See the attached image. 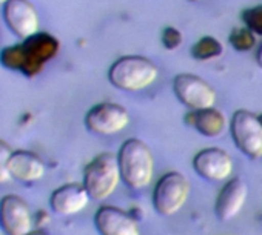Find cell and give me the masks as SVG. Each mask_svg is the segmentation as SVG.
I'll list each match as a JSON object with an SVG mask.
<instances>
[{
    "label": "cell",
    "mask_w": 262,
    "mask_h": 235,
    "mask_svg": "<svg viewBox=\"0 0 262 235\" xmlns=\"http://www.w3.org/2000/svg\"><path fill=\"white\" fill-rule=\"evenodd\" d=\"M190 195V181L181 172L164 174L153 189V206L158 214L171 217L182 209Z\"/></svg>",
    "instance_id": "obj_5"
},
{
    "label": "cell",
    "mask_w": 262,
    "mask_h": 235,
    "mask_svg": "<svg viewBox=\"0 0 262 235\" xmlns=\"http://www.w3.org/2000/svg\"><path fill=\"white\" fill-rule=\"evenodd\" d=\"M90 200L91 197L83 185L68 183L53 191L50 197V206L53 212L59 215H74L83 211Z\"/></svg>",
    "instance_id": "obj_14"
},
{
    "label": "cell",
    "mask_w": 262,
    "mask_h": 235,
    "mask_svg": "<svg viewBox=\"0 0 262 235\" xmlns=\"http://www.w3.org/2000/svg\"><path fill=\"white\" fill-rule=\"evenodd\" d=\"M241 19L250 31L262 37V4L244 10L241 14Z\"/></svg>",
    "instance_id": "obj_19"
},
{
    "label": "cell",
    "mask_w": 262,
    "mask_h": 235,
    "mask_svg": "<svg viewBox=\"0 0 262 235\" xmlns=\"http://www.w3.org/2000/svg\"><path fill=\"white\" fill-rule=\"evenodd\" d=\"M120 180L117 155H113L111 152L96 155L83 171V186L91 200L102 201L108 198L116 191Z\"/></svg>",
    "instance_id": "obj_4"
},
{
    "label": "cell",
    "mask_w": 262,
    "mask_h": 235,
    "mask_svg": "<svg viewBox=\"0 0 262 235\" xmlns=\"http://www.w3.org/2000/svg\"><path fill=\"white\" fill-rule=\"evenodd\" d=\"M247 195H248L247 183L239 177L230 178L216 197L214 212L217 218L222 221H228L234 218L242 209Z\"/></svg>",
    "instance_id": "obj_13"
},
{
    "label": "cell",
    "mask_w": 262,
    "mask_h": 235,
    "mask_svg": "<svg viewBox=\"0 0 262 235\" xmlns=\"http://www.w3.org/2000/svg\"><path fill=\"white\" fill-rule=\"evenodd\" d=\"M230 134L244 155L250 159L262 157V125L257 115L247 109L234 111L230 120Z\"/></svg>",
    "instance_id": "obj_6"
},
{
    "label": "cell",
    "mask_w": 262,
    "mask_h": 235,
    "mask_svg": "<svg viewBox=\"0 0 262 235\" xmlns=\"http://www.w3.org/2000/svg\"><path fill=\"white\" fill-rule=\"evenodd\" d=\"M7 2H8V0H0V5H2V7H4V5H5Z\"/></svg>",
    "instance_id": "obj_24"
},
{
    "label": "cell",
    "mask_w": 262,
    "mask_h": 235,
    "mask_svg": "<svg viewBox=\"0 0 262 235\" xmlns=\"http://www.w3.org/2000/svg\"><path fill=\"white\" fill-rule=\"evenodd\" d=\"M161 40H162V45L165 46V49H168V51H176V49L181 48V45L184 43V34H182L181 30L176 28V27H165V28L162 30Z\"/></svg>",
    "instance_id": "obj_20"
},
{
    "label": "cell",
    "mask_w": 262,
    "mask_h": 235,
    "mask_svg": "<svg viewBox=\"0 0 262 235\" xmlns=\"http://www.w3.org/2000/svg\"><path fill=\"white\" fill-rule=\"evenodd\" d=\"M190 2H198V0H190Z\"/></svg>",
    "instance_id": "obj_27"
},
{
    "label": "cell",
    "mask_w": 262,
    "mask_h": 235,
    "mask_svg": "<svg viewBox=\"0 0 262 235\" xmlns=\"http://www.w3.org/2000/svg\"><path fill=\"white\" fill-rule=\"evenodd\" d=\"M2 233H5V232H4V229H2V226H0V235H2Z\"/></svg>",
    "instance_id": "obj_26"
},
{
    "label": "cell",
    "mask_w": 262,
    "mask_h": 235,
    "mask_svg": "<svg viewBox=\"0 0 262 235\" xmlns=\"http://www.w3.org/2000/svg\"><path fill=\"white\" fill-rule=\"evenodd\" d=\"M0 226L7 235H27L31 232V212L24 198L5 195L0 200Z\"/></svg>",
    "instance_id": "obj_10"
},
{
    "label": "cell",
    "mask_w": 262,
    "mask_h": 235,
    "mask_svg": "<svg viewBox=\"0 0 262 235\" xmlns=\"http://www.w3.org/2000/svg\"><path fill=\"white\" fill-rule=\"evenodd\" d=\"M193 169L204 180L224 181L233 172V160L221 148H205L193 157Z\"/></svg>",
    "instance_id": "obj_11"
},
{
    "label": "cell",
    "mask_w": 262,
    "mask_h": 235,
    "mask_svg": "<svg viewBox=\"0 0 262 235\" xmlns=\"http://www.w3.org/2000/svg\"><path fill=\"white\" fill-rule=\"evenodd\" d=\"M159 75L158 66L142 56H123L117 59L108 69L110 83L128 92L144 91L151 86Z\"/></svg>",
    "instance_id": "obj_3"
},
{
    "label": "cell",
    "mask_w": 262,
    "mask_h": 235,
    "mask_svg": "<svg viewBox=\"0 0 262 235\" xmlns=\"http://www.w3.org/2000/svg\"><path fill=\"white\" fill-rule=\"evenodd\" d=\"M94 224L100 235H141L138 221L114 206L99 207L94 215Z\"/></svg>",
    "instance_id": "obj_12"
},
{
    "label": "cell",
    "mask_w": 262,
    "mask_h": 235,
    "mask_svg": "<svg viewBox=\"0 0 262 235\" xmlns=\"http://www.w3.org/2000/svg\"><path fill=\"white\" fill-rule=\"evenodd\" d=\"M4 20L20 40L39 33V14L30 0H8L4 5Z\"/></svg>",
    "instance_id": "obj_9"
},
{
    "label": "cell",
    "mask_w": 262,
    "mask_h": 235,
    "mask_svg": "<svg viewBox=\"0 0 262 235\" xmlns=\"http://www.w3.org/2000/svg\"><path fill=\"white\" fill-rule=\"evenodd\" d=\"M120 177L129 189H144L155 174V160L150 148L139 139H128L117 152Z\"/></svg>",
    "instance_id": "obj_2"
},
{
    "label": "cell",
    "mask_w": 262,
    "mask_h": 235,
    "mask_svg": "<svg viewBox=\"0 0 262 235\" xmlns=\"http://www.w3.org/2000/svg\"><path fill=\"white\" fill-rule=\"evenodd\" d=\"M59 49L60 42L57 37L39 31L34 36L0 51V65L33 79L59 54Z\"/></svg>",
    "instance_id": "obj_1"
},
{
    "label": "cell",
    "mask_w": 262,
    "mask_h": 235,
    "mask_svg": "<svg viewBox=\"0 0 262 235\" xmlns=\"http://www.w3.org/2000/svg\"><path fill=\"white\" fill-rule=\"evenodd\" d=\"M10 174L11 178L19 181H37L45 175V165L30 151H13L10 159Z\"/></svg>",
    "instance_id": "obj_16"
},
{
    "label": "cell",
    "mask_w": 262,
    "mask_h": 235,
    "mask_svg": "<svg viewBox=\"0 0 262 235\" xmlns=\"http://www.w3.org/2000/svg\"><path fill=\"white\" fill-rule=\"evenodd\" d=\"M191 57L199 62H208L219 59L224 54V46L222 43L213 37V36H204L201 37L193 46H191Z\"/></svg>",
    "instance_id": "obj_17"
},
{
    "label": "cell",
    "mask_w": 262,
    "mask_h": 235,
    "mask_svg": "<svg viewBox=\"0 0 262 235\" xmlns=\"http://www.w3.org/2000/svg\"><path fill=\"white\" fill-rule=\"evenodd\" d=\"M173 91L178 100L190 111L211 108L216 103V92L202 77L182 72L173 79Z\"/></svg>",
    "instance_id": "obj_7"
},
{
    "label": "cell",
    "mask_w": 262,
    "mask_h": 235,
    "mask_svg": "<svg viewBox=\"0 0 262 235\" xmlns=\"http://www.w3.org/2000/svg\"><path fill=\"white\" fill-rule=\"evenodd\" d=\"M27 235H45V232H42V230H31Z\"/></svg>",
    "instance_id": "obj_23"
},
{
    "label": "cell",
    "mask_w": 262,
    "mask_h": 235,
    "mask_svg": "<svg viewBox=\"0 0 262 235\" xmlns=\"http://www.w3.org/2000/svg\"><path fill=\"white\" fill-rule=\"evenodd\" d=\"M256 63H257V66L262 69V43L259 45V48H257V51H256Z\"/></svg>",
    "instance_id": "obj_22"
},
{
    "label": "cell",
    "mask_w": 262,
    "mask_h": 235,
    "mask_svg": "<svg viewBox=\"0 0 262 235\" xmlns=\"http://www.w3.org/2000/svg\"><path fill=\"white\" fill-rule=\"evenodd\" d=\"M129 123L128 111L111 101L94 105L85 114V126L88 131L99 136H113L123 131Z\"/></svg>",
    "instance_id": "obj_8"
},
{
    "label": "cell",
    "mask_w": 262,
    "mask_h": 235,
    "mask_svg": "<svg viewBox=\"0 0 262 235\" xmlns=\"http://www.w3.org/2000/svg\"><path fill=\"white\" fill-rule=\"evenodd\" d=\"M256 34L250 31L247 27L242 28H233L228 36V43L231 48L237 53H247L251 51L256 46Z\"/></svg>",
    "instance_id": "obj_18"
},
{
    "label": "cell",
    "mask_w": 262,
    "mask_h": 235,
    "mask_svg": "<svg viewBox=\"0 0 262 235\" xmlns=\"http://www.w3.org/2000/svg\"><path fill=\"white\" fill-rule=\"evenodd\" d=\"M257 117H259V122H260V125H262V114H260V115H257Z\"/></svg>",
    "instance_id": "obj_25"
},
{
    "label": "cell",
    "mask_w": 262,
    "mask_h": 235,
    "mask_svg": "<svg viewBox=\"0 0 262 235\" xmlns=\"http://www.w3.org/2000/svg\"><path fill=\"white\" fill-rule=\"evenodd\" d=\"M185 123L191 125L199 134L210 139L222 136L227 129L225 115L214 106L199 111H190L188 114H185Z\"/></svg>",
    "instance_id": "obj_15"
},
{
    "label": "cell",
    "mask_w": 262,
    "mask_h": 235,
    "mask_svg": "<svg viewBox=\"0 0 262 235\" xmlns=\"http://www.w3.org/2000/svg\"><path fill=\"white\" fill-rule=\"evenodd\" d=\"M13 155V149L8 143L0 139V185L7 183L11 178L10 174V159Z\"/></svg>",
    "instance_id": "obj_21"
}]
</instances>
